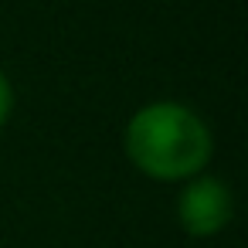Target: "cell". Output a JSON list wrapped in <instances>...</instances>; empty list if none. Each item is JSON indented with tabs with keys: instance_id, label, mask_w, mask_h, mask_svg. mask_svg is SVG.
Returning a JSON list of instances; mask_svg holds the SVG:
<instances>
[{
	"instance_id": "1",
	"label": "cell",
	"mask_w": 248,
	"mask_h": 248,
	"mask_svg": "<svg viewBox=\"0 0 248 248\" xmlns=\"http://www.w3.org/2000/svg\"><path fill=\"white\" fill-rule=\"evenodd\" d=\"M123 150L140 173L163 184H184L211 163L214 136L194 109L180 102H150L129 116Z\"/></svg>"
},
{
	"instance_id": "2",
	"label": "cell",
	"mask_w": 248,
	"mask_h": 248,
	"mask_svg": "<svg viewBox=\"0 0 248 248\" xmlns=\"http://www.w3.org/2000/svg\"><path fill=\"white\" fill-rule=\"evenodd\" d=\"M234 217V194L221 177L197 173L177 194V221L190 238H211Z\"/></svg>"
},
{
	"instance_id": "3",
	"label": "cell",
	"mask_w": 248,
	"mask_h": 248,
	"mask_svg": "<svg viewBox=\"0 0 248 248\" xmlns=\"http://www.w3.org/2000/svg\"><path fill=\"white\" fill-rule=\"evenodd\" d=\"M14 112V89H11V78L0 72V126H4Z\"/></svg>"
}]
</instances>
